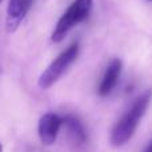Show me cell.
<instances>
[{"label": "cell", "mask_w": 152, "mask_h": 152, "mask_svg": "<svg viewBox=\"0 0 152 152\" xmlns=\"http://www.w3.org/2000/svg\"><path fill=\"white\" fill-rule=\"evenodd\" d=\"M152 97V92L147 91L140 95L132 107L123 115V118L115 124L110 136V142L113 147H121L132 139L142 118L144 116Z\"/></svg>", "instance_id": "cell-1"}, {"label": "cell", "mask_w": 152, "mask_h": 152, "mask_svg": "<svg viewBox=\"0 0 152 152\" xmlns=\"http://www.w3.org/2000/svg\"><path fill=\"white\" fill-rule=\"evenodd\" d=\"M92 4H94L92 0H75L68 7V10L63 13V16L59 19L58 24L51 35L52 42H61L67 36V34L71 31V28L81 23L86 18H88L92 10Z\"/></svg>", "instance_id": "cell-2"}, {"label": "cell", "mask_w": 152, "mask_h": 152, "mask_svg": "<svg viewBox=\"0 0 152 152\" xmlns=\"http://www.w3.org/2000/svg\"><path fill=\"white\" fill-rule=\"evenodd\" d=\"M77 55H79V44L74 43L67 50H64L55 60L51 61V64L40 75L39 80H37V86L42 89L51 88L61 76L66 74V71L69 68V66L77 59Z\"/></svg>", "instance_id": "cell-3"}, {"label": "cell", "mask_w": 152, "mask_h": 152, "mask_svg": "<svg viewBox=\"0 0 152 152\" xmlns=\"http://www.w3.org/2000/svg\"><path fill=\"white\" fill-rule=\"evenodd\" d=\"M61 126H63V118L52 112L44 113L37 124V134L42 144L47 147L55 144Z\"/></svg>", "instance_id": "cell-4"}, {"label": "cell", "mask_w": 152, "mask_h": 152, "mask_svg": "<svg viewBox=\"0 0 152 152\" xmlns=\"http://www.w3.org/2000/svg\"><path fill=\"white\" fill-rule=\"evenodd\" d=\"M32 1L34 0H10L7 8V21H5V27L10 34L15 32L24 20L32 5Z\"/></svg>", "instance_id": "cell-5"}, {"label": "cell", "mask_w": 152, "mask_h": 152, "mask_svg": "<svg viewBox=\"0 0 152 152\" xmlns=\"http://www.w3.org/2000/svg\"><path fill=\"white\" fill-rule=\"evenodd\" d=\"M121 74V61L119 59H113L108 64L107 69L104 72V76L102 79V83L99 86V95L100 96H108L113 88L118 84V80Z\"/></svg>", "instance_id": "cell-6"}, {"label": "cell", "mask_w": 152, "mask_h": 152, "mask_svg": "<svg viewBox=\"0 0 152 152\" xmlns=\"http://www.w3.org/2000/svg\"><path fill=\"white\" fill-rule=\"evenodd\" d=\"M63 126L67 127V131H68L69 136L74 139V142L79 143V144L86 143L87 140L86 129H84V126L77 118L71 115L66 116V118H63Z\"/></svg>", "instance_id": "cell-7"}, {"label": "cell", "mask_w": 152, "mask_h": 152, "mask_svg": "<svg viewBox=\"0 0 152 152\" xmlns=\"http://www.w3.org/2000/svg\"><path fill=\"white\" fill-rule=\"evenodd\" d=\"M144 152H152V140L150 142V144L147 145V148L144 150Z\"/></svg>", "instance_id": "cell-8"}, {"label": "cell", "mask_w": 152, "mask_h": 152, "mask_svg": "<svg viewBox=\"0 0 152 152\" xmlns=\"http://www.w3.org/2000/svg\"><path fill=\"white\" fill-rule=\"evenodd\" d=\"M0 152H3V145H1V143H0Z\"/></svg>", "instance_id": "cell-9"}, {"label": "cell", "mask_w": 152, "mask_h": 152, "mask_svg": "<svg viewBox=\"0 0 152 152\" xmlns=\"http://www.w3.org/2000/svg\"><path fill=\"white\" fill-rule=\"evenodd\" d=\"M1 1H3V0H0V3H1Z\"/></svg>", "instance_id": "cell-10"}, {"label": "cell", "mask_w": 152, "mask_h": 152, "mask_svg": "<svg viewBox=\"0 0 152 152\" xmlns=\"http://www.w3.org/2000/svg\"><path fill=\"white\" fill-rule=\"evenodd\" d=\"M150 1H152V0H150Z\"/></svg>", "instance_id": "cell-11"}]
</instances>
